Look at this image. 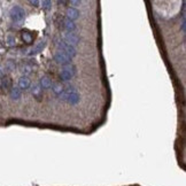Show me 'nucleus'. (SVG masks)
<instances>
[{
  "mask_svg": "<svg viewBox=\"0 0 186 186\" xmlns=\"http://www.w3.org/2000/svg\"><path fill=\"white\" fill-rule=\"evenodd\" d=\"M60 98L70 105H77L81 101V95L78 94L75 87H68L67 90H65L63 93L60 95Z\"/></svg>",
  "mask_w": 186,
  "mask_h": 186,
  "instance_id": "1",
  "label": "nucleus"
},
{
  "mask_svg": "<svg viewBox=\"0 0 186 186\" xmlns=\"http://www.w3.org/2000/svg\"><path fill=\"white\" fill-rule=\"evenodd\" d=\"M10 17L14 22L16 23H21L23 22L24 19H25V12L22 7L20 6H14L12 9H10Z\"/></svg>",
  "mask_w": 186,
  "mask_h": 186,
  "instance_id": "2",
  "label": "nucleus"
},
{
  "mask_svg": "<svg viewBox=\"0 0 186 186\" xmlns=\"http://www.w3.org/2000/svg\"><path fill=\"white\" fill-rule=\"evenodd\" d=\"M75 72H76V67L75 66H72L70 63L69 65H66V66H63V68H62L61 72H60V78L63 82H68V81H70L74 77Z\"/></svg>",
  "mask_w": 186,
  "mask_h": 186,
  "instance_id": "3",
  "label": "nucleus"
},
{
  "mask_svg": "<svg viewBox=\"0 0 186 186\" xmlns=\"http://www.w3.org/2000/svg\"><path fill=\"white\" fill-rule=\"evenodd\" d=\"M56 45H58L59 51H61V52L66 53L67 55H69L71 59H72L74 56H76L77 52H76V48H75L74 46H71V45L67 44V43H65V42H59Z\"/></svg>",
  "mask_w": 186,
  "mask_h": 186,
  "instance_id": "4",
  "label": "nucleus"
},
{
  "mask_svg": "<svg viewBox=\"0 0 186 186\" xmlns=\"http://www.w3.org/2000/svg\"><path fill=\"white\" fill-rule=\"evenodd\" d=\"M54 61L59 65H62V66H66V65H69L70 61H71V58L69 55H67L66 53L61 52V51H58L55 54H54Z\"/></svg>",
  "mask_w": 186,
  "mask_h": 186,
  "instance_id": "5",
  "label": "nucleus"
},
{
  "mask_svg": "<svg viewBox=\"0 0 186 186\" xmlns=\"http://www.w3.org/2000/svg\"><path fill=\"white\" fill-rule=\"evenodd\" d=\"M63 42L75 47V45L79 44V36L74 33V32H68V33H66L63 36Z\"/></svg>",
  "mask_w": 186,
  "mask_h": 186,
  "instance_id": "6",
  "label": "nucleus"
},
{
  "mask_svg": "<svg viewBox=\"0 0 186 186\" xmlns=\"http://www.w3.org/2000/svg\"><path fill=\"white\" fill-rule=\"evenodd\" d=\"M66 15H67V19L70 20V21H75V20H77L78 17H79V10L78 9H76V8H74V7H69L68 9H67V13H66Z\"/></svg>",
  "mask_w": 186,
  "mask_h": 186,
  "instance_id": "7",
  "label": "nucleus"
},
{
  "mask_svg": "<svg viewBox=\"0 0 186 186\" xmlns=\"http://www.w3.org/2000/svg\"><path fill=\"white\" fill-rule=\"evenodd\" d=\"M31 85V81L28 76H22L19 79V89L20 90H28Z\"/></svg>",
  "mask_w": 186,
  "mask_h": 186,
  "instance_id": "8",
  "label": "nucleus"
},
{
  "mask_svg": "<svg viewBox=\"0 0 186 186\" xmlns=\"http://www.w3.org/2000/svg\"><path fill=\"white\" fill-rule=\"evenodd\" d=\"M45 46H46V42H45V40H42V42H39V43L36 45V46L31 49V52H30V55H36V54H38V53L43 52V49L45 48Z\"/></svg>",
  "mask_w": 186,
  "mask_h": 186,
  "instance_id": "9",
  "label": "nucleus"
},
{
  "mask_svg": "<svg viewBox=\"0 0 186 186\" xmlns=\"http://www.w3.org/2000/svg\"><path fill=\"white\" fill-rule=\"evenodd\" d=\"M9 95H10L12 100H20L21 96H22V92H21V90L19 87H12Z\"/></svg>",
  "mask_w": 186,
  "mask_h": 186,
  "instance_id": "10",
  "label": "nucleus"
},
{
  "mask_svg": "<svg viewBox=\"0 0 186 186\" xmlns=\"http://www.w3.org/2000/svg\"><path fill=\"white\" fill-rule=\"evenodd\" d=\"M40 86H42V89H49V87H52V81L47 76H43L40 78Z\"/></svg>",
  "mask_w": 186,
  "mask_h": 186,
  "instance_id": "11",
  "label": "nucleus"
},
{
  "mask_svg": "<svg viewBox=\"0 0 186 186\" xmlns=\"http://www.w3.org/2000/svg\"><path fill=\"white\" fill-rule=\"evenodd\" d=\"M63 26H65V29H66L68 32H72V31L76 29V24L74 23L72 21L68 20V19H66V20L63 21Z\"/></svg>",
  "mask_w": 186,
  "mask_h": 186,
  "instance_id": "12",
  "label": "nucleus"
},
{
  "mask_svg": "<svg viewBox=\"0 0 186 186\" xmlns=\"http://www.w3.org/2000/svg\"><path fill=\"white\" fill-rule=\"evenodd\" d=\"M52 90H53V92L55 93L56 95H61V94L63 93V91H65L63 86H62L60 83H56V84L52 85Z\"/></svg>",
  "mask_w": 186,
  "mask_h": 186,
  "instance_id": "13",
  "label": "nucleus"
},
{
  "mask_svg": "<svg viewBox=\"0 0 186 186\" xmlns=\"http://www.w3.org/2000/svg\"><path fill=\"white\" fill-rule=\"evenodd\" d=\"M22 39L24 40V43L26 44H31L32 43V35L29 32H22Z\"/></svg>",
  "mask_w": 186,
  "mask_h": 186,
  "instance_id": "14",
  "label": "nucleus"
},
{
  "mask_svg": "<svg viewBox=\"0 0 186 186\" xmlns=\"http://www.w3.org/2000/svg\"><path fill=\"white\" fill-rule=\"evenodd\" d=\"M6 43H7V45H8V46H14V45H15V43H16L15 37H14V36H12V35L7 36V38H6Z\"/></svg>",
  "mask_w": 186,
  "mask_h": 186,
  "instance_id": "15",
  "label": "nucleus"
},
{
  "mask_svg": "<svg viewBox=\"0 0 186 186\" xmlns=\"http://www.w3.org/2000/svg\"><path fill=\"white\" fill-rule=\"evenodd\" d=\"M40 92H42V89H39V86H35V87L32 89V94L36 95L37 98L40 96Z\"/></svg>",
  "mask_w": 186,
  "mask_h": 186,
  "instance_id": "16",
  "label": "nucleus"
},
{
  "mask_svg": "<svg viewBox=\"0 0 186 186\" xmlns=\"http://www.w3.org/2000/svg\"><path fill=\"white\" fill-rule=\"evenodd\" d=\"M9 85H10V81H9V78H2V86H3V89H8L9 87Z\"/></svg>",
  "mask_w": 186,
  "mask_h": 186,
  "instance_id": "17",
  "label": "nucleus"
},
{
  "mask_svg": "<svg viewBox=\"0 0 186 186\" xmlns=\"http://www.w3.org/2000/svg\"><path fill=\"white\" fill-rule=\"evenodd\" d=\"M42 5H43V7H44L45 9H49L51 6H52V2H51V1H43Z\"/></svg>",
  "mask_w": 186,
  "mask_h": 186,
  "instance_id": "18",
  "label": "nucleus"
},
{
  "mask_svg": "<svg viewBox=\"0 0 186 186\" xmlns=\"http://www.w3.org/2000/svg\"><path fill=\"white\" fill-rule=\"evenodd\" d=\"M30 72H31V68H30V67H24L23 74H25L24 76H26V75H28V74H30Z\"/></svg>",
  "mask_w": 186,
  "mask_h": 186,
  "instance_id": "19",
  "label": "nucleus"
},
{
  "mask_svg": "<svg viewBox=\"0 0 186 186\" xmlns=\"http://www.w3.org/2000/svg\"><path fill=\"white\" fill-rule=\"evenodd\" d=\"M30 3H31V5H33L35 7H38V5H39L40 2H39V1H37V0H31V1H30Z\"/></svg>",
  "mask_w": 186,
  "mask_h": 186,
  "instance_id": "20",
  "label": "nucleus"
},
{
  "mask_svg": "<svg viewBox=\"0 0 186 186\" xmlns=\"http://www.w3.org/2000/svg\"><path fill=\"white\" fill-rule=\"evenodd\" d=\"M3 77H5V71L0 67V78H3Z\"/></svg>",
  "mask_w": 186,
  "mask_h": 186,
  "instance_id": "21",
  "label": "nucleus"
},
{
  "mask_svg": "<svg viewBox=\"0 0 186 186\" xmlns=\"http://www.w3.org/2000/svg\"><path fill=\"white\" fill-rule=\"evenodd\" d=\"M182 31H185V21L182 23Z\"/></svg>",
  "mask_w": 186,
  "mask_h": 186,
  "instance_id": "22",
  "label": "nucleus"
},
{
  "mask_svg": "<svg viewBox=\"0 0 186 186\" xmlns=\"http://www.w3.org/2000/svg\"><path fill=\"white\" fill-rule=\"evenodd\" d=\"M71 3H74V5H78V3H81V1H71Z\"/></svg>",
  "mask_w": 186,
  "mask_h": 186,
  "instance_id": "23",
  "label": "nucleus"
}]
</instances>
